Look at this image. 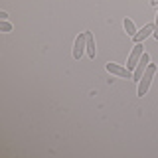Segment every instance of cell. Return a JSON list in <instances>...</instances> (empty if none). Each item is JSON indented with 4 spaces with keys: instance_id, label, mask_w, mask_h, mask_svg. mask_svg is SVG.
<instances>
[{
    "instance_id": "5b68a950",
    "label": "cell",
    "mask_w": 158,
    "mask_h": 158,
    "mask_svg": "<svg viewBox=\"0 0 158 158\" xmlns=\"http://www.w3.org/2000/svg\"><path fill=\"white\" fill-rule=\"evenodd\" d=\"M107 71L113 73V75H118V77H127V79H132V71L128 67H121L117 63H107Z\"/></svg>"
},
{
    "instance_id": "52a82bcc",
    "label": "cell",
    "mask_w": 158,
    "mask_h": 158,
    "mask_svg": "<svg viewBox=\"0 0 158 158\" xmlns=\"http://www.w3.org/2000/svg\"><path fill=\"white\" fill-rule=\"evenodd\" d=\"M87 34V56L95 57V40H93V32H85Z\"/></svg>"
},
{
    "instance_id": "9c48e42d",
    "label": "cell",
    "mask_w": 158,
    "mask_h": 158,
    "mask_svg": "<svg viewBox=\"0 0 158 158\" xmlns=\"http://www.w3.org/2000/svg\"><path fill=\"white\" fill-rule=\"evenodd\" d=\"M12 30V24H8L6 20H0V32H10Z\"/></svg>"
},
{
    "instance_id": "7a4b0ae2",
    "label": "cell",
    "mask_w": 158,
    "mask_h": 158,
    "mask_svg": "<svg viewBox=\"0 0 158 158\" xmlns=\"http://www.w3.org/2000/svg\"><path fill=\"white\" fill-rule=\"evenodd\" d=\"M150 65V56L144 52L142 53V57L138 59V63H136V67H135V71H132V79L135 81H140V77H142V73L146 71V67Z\"/></svg>"
},
{
    "instance_id": "3957f363",
    "label": "cell",
    "mask_w": 158,
    "mask_h": 158,
    "mask_svg": "<svg viewBox=\"0 0 158 158\" xmlns=\"http://www.w3.org/2000/svg\"><path fill=\"white\" fill-rule=\"evenodd\" d=\"M87 52V34H79V36L75 38V46H73V57L79 59L83 56V53Z\"/></svg>"
},
{
    "instance_id": "7c38bea8",
    "label": "cell",
    "mask_w": 158,
    "mask_h": 158,
    "mask_svg": "<svg viewBox=\"0 0 158 158\" xmlns=\"http://www.w3.org/2000/svg\"><path fill=\"white\" fill-rule=\"evenodd\" d=\"M150 4L152 6H158V0H150Z\"/></svg>"
},
{
    "instance_id": "8fae6325",
    "label": "cell",
    "mask_w": 158,
    "mask_h": 158,
    "mask_svg": "<svg viewBox=\"0 0 158 158\" xmlns=\"http://www.w3.org/2000/svg\"><path fill=\"white\" fill-rule=\"evenodd\" d=\"M6 18H8V14L4 12V10H0V20H6Z\"/></svg>"
},
{
    "instance_id": "277c9868",
    "label": "cell",
    "mask_w": 158,
    "mask_h": 158,
    "mask_svg": "<svg viewBox=\"0 0 158 158\" xmlns=\"http://www.w3.org/2000/svg\"><path fill=\"white\" fill-rule=\"evenodd\" d=\"M142 42L140 44H135V48H132V52H131V56H128V61H127V67L131 69V71H135V67H136V63H138V59L142 57Z\"/></svg>"
},
{
    "instance_id": "30bf717a",
    "label": "cell",
    "mask_w": 158,
    "mask_h": 158,
    "mask_svg": "<svg viewBox=\"0 0 158 158\" xmlns=\"http://www.w3.org/2000/svg\"><path fill=\"white\" fill-rule=\"evenodd\" d=\"M156 40H158V14H156V22H154V34H152Z\"/></svg>"
},
{
    "instance_id": "ba28073f",
    "label": "cell",
    "mask_w": 158,
    "mask_h": 158,
    "mask_svg": "<svg viewBox=\"0 0 158 158\" xmlns=\"http://www.w3.org/2000/svg\"><path fill=\"white\" fill-rule=\"evenodd\" d=\"M125 32L128 34V36H135V34H136V26H135V24H132V20H125Z\"/></svg>"
},
{
    "instance_id": "8992f818",
    "label": "cell",
    "mask_w": 158,
    "mask_h": 158,
    "mask_svg": "<svg viewBox=\"0 0 158 158\" xmlns=\"http://www.w3.org/2000/svg\"><path fill=\"white\" fill-rule=\"evenodd\" d=\"M152 34H154V24H146L144 28L138 30L135 36H132V42H135V44H140V42H144L148 36H152Z\"/></svg>"
},
{
    "instance_id": "6da1fadb",
    "label": "cell",
    "mask_w": 158,
    "mask_h": 158,
    "mask_svg": "<svg viewBox=\"0 0 158 158\" xmlns=\"http://www.w3.org/2000/svg\"><path fill=\"white\" fill-rule=\"evenodd\" d=\"M154 73H156V65H154V63H150V65L146 67V71L142 73L140 81H138V91H136L138 97L146 95V91H148V87H150V83H152V77H154Z\"/></svg>"
}]
</instances>
